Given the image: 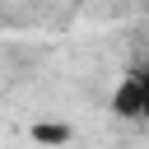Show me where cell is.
Returning a JSON list of instances; mask_svg holds the SVG:
<instances>
[{
    "label": "cell",
    "mask_w": 149,
    "mask_h": 149,
    "mask_svg": "<svg viewBox=\"0 0 149 149\" xmlns=\"http://www.w3.org/2000/svg\"><path fill=\"white\" fill-rule=\"evenodd\" d=\"M135 84H140V121H149V65H135Z\"/></svg>",
    "instance_id": "cell-3"
},
{
    "label": "cell",
    "mask_w": 149,
    "mask_h": 149,
    "mask_svg": "<svg viewBox=\"0 0 149 149\" xmlns=\"http://www.w3.org/2000/svg\"><path fill=\"white\" fill-rule=\"evenodd\" d=\"M112 116H121V121H140V84H135V70H126L121 84L112 88Z\"/></svg>",
    "instance_id": "cell-1"
},
{
    "label": "cell",
    "mask_w": 149,
    "mask_h": 149,
    "mask_svg": "<svg viewBox=\"0 0 149 149\" xmlns=\"http://www.w3.org/2000/svg\"><path fill=\"white\" fill-rule=\"evenodd\" d=\"M33 140L37 144H65L70 140V126H33Z\"/></svg>",
    "instance_id": "cell-2"
}]
</instances>
